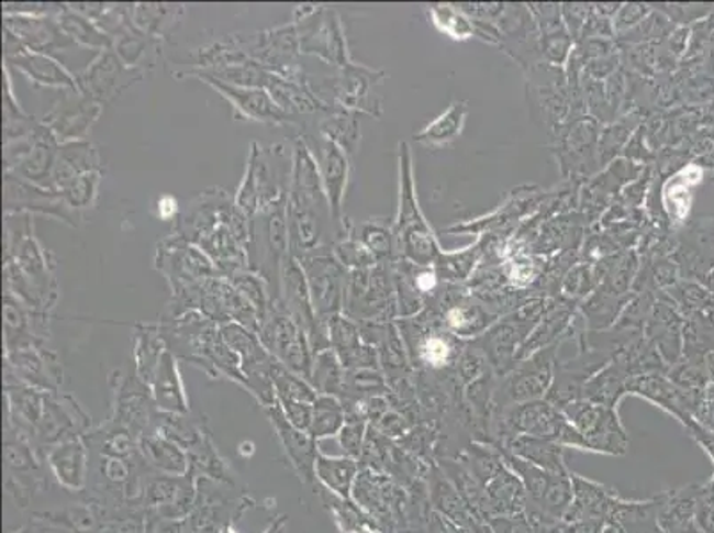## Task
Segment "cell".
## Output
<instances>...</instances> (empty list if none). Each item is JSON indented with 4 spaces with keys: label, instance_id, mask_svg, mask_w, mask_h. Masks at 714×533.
<instances>
[{
    "label": "cell",
    "instance_id": "obj_11",
    "mask_svg": "<svg viewBox=\"0 0 714 533\" xmlns=\"http://www.w3.org/2000/svg\"><path fill=\"white\" fill-rule=\"evenodd\" d=\"M384 75L365 66L350 65L334 77L316 80L308 75V86L319 100L342 111L370 112L377 114V103L371 100L370 89L381 82Z\"/></svg>",
    "mask_w": 714,
    "mask_h": 533
},
{
    "label": "cell",
    "instance_id": "obj_30",
    "mask_svg": "<svg viewBox=\"0 0 714 533\" xmlns=\"http://www.w3.org/2000/svg\"><path fill=\"white\" fill-rule=\"evenodd\" d=\"M488 498L489 521L498 515H515L526 512V489L521 478L509 468V464L498 471L494 477L483 486Z\"/></svg>",
    "mask_w": 714,
    "mask_h": 533
},
{
    "label": "cell",
    "instance_id": "obj_41",
    "mask_svg": "<svg viewBox=\"0 0 714 533\" xmlns=\"http://www.w3.org/2000/svg\"><path fill=\"white\" fill-rule=\"evenodd\" d=\"M345 420H347V411L342 400L333 395H319L313 402V418L308 434L315 441L338 436Z\"/></svg>",
    "mask_w": 714,
    "mask_h": 533
},
{
    "label": "cell",
    "instance_id": "obj_49",
    "mask_svg": "<svg viewBox=\"0 0 714 533\" xmlns=\"http://www.w3.org/2000/svg\"><path fill=\"white\" fill-rule=\"evenodd\" d=\"M102 180V171L83 173L71 181L60 195L65 196L66 203L77 212L89 209L97 200L98 186Z\"/></svg>",
    "mask_w": 714,
    "mask_h": 533
},
{
    "label": "cell",
    "instance_id": "obj_12",
    "mask_svg": "<svg viewBox=\"0 0 714 533\" xmlns=\"http://www.w3.org/2000/svg\"><path fill=\"white\" fill-rule=\"evenodd\" d=\"M298 260L306 274L316 317L327 324L333 317L344 311L347 269L334 258L331 247L301 256Z\"/></svg>",
    "mask_w": 714,
    "mask_h": 533
},
{
    "label": "cell",
    "instance_id": "obj_51",
    "mask_svg": "<svg viewBox=\"0 0 714 533\" xmlns=\"http://www.w3.org/2000/svg\"><path fill=\"white\" fill-rule=\"evenodd\" d=\"M486 317L469 308H454L446 313V325L457 336H475L489 324Z\"/></svg>",
    "mask_w": 714,
    "mask_h": 533
},
{
    "label": "cell",
    "instance_id": "obj_19",
    "mask_svg": "<svg viewBox=\"0 0 714 533\" xmlns=\"http://www.w3.org/2000/svg\"><path fill=\"white\" fill-rule=\"evenodd\" d=\"M306 141V140H304ZM308 143V141H306ZM311 154L315 155L319 171H321L322 184H324L325 195L330 200L331 212L336 223H344V198L347 190L348 173H350V163L348 155L338 144L327 140L324 135H316L315 144L308 143Z\"/></svg>",
    "mask_w": 714,
    "mask_h": 533
},
{
    "label": "cell",
    "instance_id": "obj_27",
    "mask_svg": "<svg viewBox=\"0 0 714 533\" xmlns=\"http://www.w3.org/2000/svg\"><path fill=\"white\" fill-rule=\"evenodd\" d=\"M627 393L640 395L644 399L655 402L659 408H663L668 413L679 418L684 425L690 429L693 425V408L695 402L688 400V395L673 386L670 380L665 379L659 374H649V376L633 377L627 385Z\"/></svg>",
    "mask_w": 714,
    "mask_h": 533
},
{
    "label": "cell",
    "instance_id": "obj_8",
    "mask_svg": "<svg viewBox=\"0 0 714 533\" xmlns=\"http://www.w3.org/2000/svg\"><path fill=\"white\" fill-rule=\"evenodd\" d=\"M242 43L247 56L256 60L269 74L287 80H306L308 75L301 66V43L295 25H279L255 34H242Z\"/></svg>",
    "mask_w": 714,
    "mask_h": 533
},
{
    "label": "cell",
    "instance_id": "obj_17",
    "mask_svg": "<svg viewBox=\"0 0 714 533\" xmlns=\"http://www.w3.org/2000/svg\"><path fill=\"white\" fill-rule=\"evenodd\" d=\"M4 209L5 213H45L71 226H79L82 219V212L71 209L60 192L34 186L14 173L4 175Z\"/></svg>",
    "mask_w": 714,
    "mask_h": 533
},
{
    "label": "cell",
    "instance_id": "obj_48",
    "mask_svg": "<svg viewBox=\"0 0 714 533\" xmlns=\"http://www.w3.org/2000/svg\"><path fill=\"white\" fill-rule=\"evenodd\" d=\"M350 233L362 246L370 251L371 255L377 258H388L393 253L394 235L388 232V227L377 223H365L361 226H353L348 223Z\"/></svg>",
    "mask_w": 714,
    "mask_h": 533
},
{
    "label": "cell",
    "instance_id": "obj_53",
    "mask_svg": "<svg viewBox=\"0 0 714 533\" xmlns=\"http://www.w3.org/2000/svg\"><path fill=\"white\" fill-rule=\"evenodd\" d=\"M492 533H535L534 524L526 512L515 515H498L489 521Z\"/></svg>",
    "mask_w": 714,
    "mask_h": 533
},
{
    "label": "cell",
    "instance_id": "obj_55",
    "mask_svg": "<svg viewBox=\"0 0 714 533\" xmlns=\"http://www.w3.org/2000/svg\"><path fill=\"white\" fill-rule=\"evenodd\" d=\"M178 215H180V209H178L177 198H172L171 195H164L158 198L157 201V218L163 219V221H177Z\"/></svg>",
    "mask_w": 714,
    "mask_h": 533
},
{
    "label": "cell",
    "instance_id": "obj_6",
    "mask_svg": "<svg viewBox=\"0 0 714 533\" xmlns=\"http://www.w3.org/2000/svg\"><path fill=\"white\" fill-rule=\"evenodd\" d=\"M292 24L298 29L301 54L316 56L339 70L353 65L336 10L330 5H298L293 10Z\"/></svg>",
    "mask_w": 714,
    "mask_h": 533
},
{
    "label": "cell",
    "instance_id": "obj_33",
    "mask_svg": "<svg viewBox=\"0 0 714 533\" xmlns=\"http://www.w3.org/2000/svg\"><path fill=\"white\" fill-rule=\"evenodd\" d=\"M132 22L141 33L154 42H163L181 25L186 5L181 4H131Z\"/></svg>",
    "mask_w": 714,
    "mask_h": 533
},
{
    "label": "cell",
    "instance_id": "obj_3",
    "mask_svg": "<svg viewBox=\"0 0 714 533\" xmlns=\"http://www.w3.org/2000/svg\"><path fill=\"white\" fill-rule=\"evenodd\" d=\"M292 173V152L287 154L283 144L264 148L260 143H250L246 173L235 195V207L247 219L267 209L270 204L288 198Z\"/></svg>",
    "mask_w": 714,
    "mask_h": 533
},
{
    "label": "cell",
    "instance_id": "obj_10",
    "mask_svg": "<svg viewBox=\"0 0 714 533\" xmlns=\"http://www.w3.org/2000/svg\"><path fill=\"white\" fill-rule=\"evenodd\" d=\"M569 422L580 432L589 452L624 455L629 451V437L622 425L617 409L599 406L589 400H576L561 408Z\"/></svg>",
    "mask_w": 714,
    "mask_h": 533
},
{
    "label": "cell",
    "instance_id": "obj_46",
    "mask_svg": "<svg viewBox=\"0 0 714 533\" xmlns=\"http://www.w3.org/2000/svg\"><path fill=\"white\" fill-rule=\"evenodd\" d=\"M272 385H275L276 399L313 403L319 397V391L311 386L310 380L288 370L279 362H276L275 370H272Z\"/></svg>",
    "mask_w": 714,
    "mask_h": 533
},
{
    "label": "cell",
    "instance_id": "obj_25",
    "mask_svg": "<svg viewBox=\"0 0 714 533\" xmlns=\"http://www.w3.org/2000/svg\"><path fill=\"white\" fill-rule=\"evenodd\" d=\"M571 477L574 495L564 520L569 523H598L606 526L607 518L621 497L613 489L587 480L581 475L571 474Z\"/></svg>",
    "mask_w": 714,
    "mask_h": 533
},
{
    "label": "cell",
    "instance_id": "obj_23",
    "mask_svg": "<svg viewBox=\"0 0 714 533\" xmlns=\"http://www.w3.org/2000/svg\"><path fill=\"white\" fill-rule=\"evenodd\" d=\"M327 327L331 348L345 370H376L379 363L377 348L362 342L361 331L356 322L339 313L327 322Z\"/></svg>",
    "mask_w": 714,
    "mask_h": 533
},
{
    "label": "cell",
    "instance_id": "obj_39",
    "mask_svg": "<svg viewBox=\"0 0 714 533\" xmlns=\"http://www.w3.org/2000/svg\"><path fill=\"white\" fill-rule=\"evenodd\" d=\"M57 24L74 40L75 45L94 48V51H112V40L94 22L83 14L71 10L70 4H60L59 13L54 16Z\"/></svg>",
    "mask_w": 714,
    "mask_h": 533
},
{
    "label": "cell",
    "instance_id": "obj_2",
    "mask_svg": "<svg viewBox=\"0 0 714 533\" xmlns=\"http://www.w3.org/2000/svg\"><path fill=\"white\" fill-rule=\"evenodd\" d=\"M514 436L540 437L561 446L589 452V446L569 422V418L546 399L514 403L492 418L489 445L500 446L503 441Z\"/></svg>",
    "mask_w": 714,
    "mask_h": 533
},
{
    "label": "cell",
    "instance_id": "obj_15",
    "mask_svg": "<svg viewBox=\"0 0 714 533\" xmlns=\"http://www.w3.org/2000/svg\"><path fill=\"white\" fill-rule=\"evenodd\" d=\"M281 302L288 315L298 322L308 340H310L313 354L322 353L331 348L330 327L316 317L313 301H311L310 287H308L306 274L302 270L298 258L288 255L283 267V279H281Z\"/></svg>",
    "mask_w": 714,
    "mask_h": 533
},
{
    "label": "cell",
    "instance_id": "obj_9",
    "mask_svg": "<svg viewBox=\"0 0 714 533\" xmlns=\"http://www.w3.org/2000/svg\"><path fill=\"white\" fill-rule=\"evenodd\" d=\"M224 342L241 359L242 374L246 377L247 390L269 408L276 403L272 370L278 359L264 347L258 334L237 322L219 325Z\"/></svg>",
    "mask_w": 714,
    "mask_h": 533
},
{
    "label": "cell",
    "instance_id": "obj_52",
    "mask_svg": "<svg viewBox=\"0 0 714 533\" xmlns=\"http://www.w3.org/2000/svg\"><path fill=\"white\" fill-rule=\"evenodd\" d=\"M279 408L283 411L288 422L292 423L299 431H310L311 418H313V403L298 402V400L276 399Z\"/></svg>",
    "mask_w": 714,
    "mask_h": 533
},
{
    "label": "cell",
    "instance_id": "obj_26",
    "mask_svg": "<svg viewBox=\"0 0 714 533\" xmlns=\"http://www.w3.org/2000/svg\"><path fill=\"white\" fill-rule=\"evenodd\" d=\"M5 68H14L25 75L31 82L43 88H59L65 91L77 89V80L74 75L47 54L20 48L11 56H4Z\"/></svg>",
    "mask_w": 714,
    "mask_h": 533
},
{
    "label": "cell",
    "instance_id": "obj_5",
    "mask_svg": "<svg viewBox=\"0 0 714 533\" xmlns=\"http://www.w3.org/2000/svg\"><path fill=\"white\" fill-rule=\"evenodd\" d=\"M393 235L400 253L420 267H427L440 255L434 233L417 204L411 154L405 143L400 144L399 218Z\"/></svg>",
    "mask_w": 714,
    "mask_h": 533
},
{
    "label": "cell",
    "instance_id": "obj_43",
    "mask_svg": "<svg viewBox=\"0 0 714 533\" xmlns=\"http://www.w3.org/2000/svg\"><path fill=\"white\" fill-rule=\"evenodd\" d=\"M143 454L149 464L155 468L163 469L167 474L183 475L189 468V459L186 452L181 451L180 445L175 441L167 440L166 436H148L143 441Z\"/></svg>",
    "mask_w": 714,
    "mask_h": 533
},
{
    "label": "cell",
    "instance_id": "obj_47",
    "mask_svg": "<svg viewBox=\"0 0 714 533\" xmlns=\"http://www.w3.org/2000/svg\"><path fill=\"white\" fill-rule=\"evenodd\" d=\"M431 16L440 33H445L446 36L454 37V40H469L477 33L473 22L466 14L454 10L451 5H434Z\"/></svg>",
    "mask_w": 714,
    "mask_h": 533
},
{
    "label": "cell",
    "instance_id": "obj_37",
    "mask_svg": "<svg viewBox=\"0 0 714 533\" xmlns=\"http://www.w3.org/2000/svg\"><path fill=\"white\" fill-rule=\"evenodd\" d=\"M86 446L80 440L66 441L48 455L52 471L60 486L77 491L86 482Z\"/></svg>",
    "mask_w": 714,
    "mask_h": 533
},
{
    "label": "cell",
    "instance_id": "obj_31",
    "mask_svg": "<svg viewBox=\"0 0 714 533\" xmlns=\"http://www.w3.org/2000/svg\"><path fill=\"white\" fill-rule=\"evenodd\" d=\"M498 448L511 452V454L517 455L520 459L528 460L537 468L546 469L549 474H571L567 469L566 459H564L566 446L553 443V441L534 436H514L503 441Z\"/></svg>",
    "mask_w": 714,
    "mask_h": 533
},
{
    "label": "cell",
    "instance_id": "obj_7",
    "mask_svg": "<svg viewBox=\"0 0 714 533\" xmlns=\"http://www.w3.org/2000/svg\"><path fill=\"white\" fill-rule=\"evenodd\" d=\"M256 334L264 347L283 367L310 380L315 354H313L306 333L299 327L292 317L288 315L283 304L270 307L269 313L261 320L260 330Z\"/></svg>",
    "mask_w": 714,
    "mask_h": 533
},
{
    "label": "cell",
    "instance_id": "obj_22",
    "mask_svg": "<svg viewBox=\"0 0 714 533\" xmlns=\"http://www.w3.org/2000/svg\"><path fill=\"white\" fill-rule=\"evenodd\" d=\"M201 80L212 86L217 93L223 95L227 102L232 103L237 114H241L244 120L258 121V123L278 126L298 123L293 118L288 116L287 112L281 111V107L267 93V89L238 88V86L219 82L215 79Z\"/></svg>",
    "mask_w": 714,
    "mask_h": 533
},
{
    "label": "cell",
    "instance_id": "obj_29",
    "mask_svg": "<svg viewBox=\"0 0 714 533\" xmlns=\"http://www.w3.org/2000/svg\"><path fill=\"white\" fill-rule=\"evenodd\" d=\"M265 89L281 107V111L287 112L288 116L295 121L299 120V116H306V114H330L334 111L311 91L308 86V77L306 80L298 82V80L281 79L278 75L269 74Z\"/></svg>",
    "mask_w": 714,
    "mask_h": 533
},
{
    "label": "cell",
    "instance_id": "obj_21",
    "mask_svg": "<svg viewBox=\"0 0 714 533\" xmlns=\"http://www.w3.org/2000/svg\"><path fill=\"white\" fill-rule=\"evenodd\" d=\"M4 31L13 34L27 51L37 54H54V52L74 48L75 43L60 29L54 16H33V14H8L4 16Z\"/></svg>",
    "mask_w": 714,
    "mask_h": 533
},
{
    "label": "cell",
    "instance_id": "obj_28",
    "mask_svg": "<svg viewBox=\"0 0 714 533\" xmlns=\"http://www.w3.org/2000/svg\"><path fill=\"white\" fill-rule=\"evenodd\" d=\"M91 171H102V160L93 144L86 140L60 143L51 190L63 192L79 175Z\"/></svg>",
    "mask_w": 714,
    "mask_h": 533
},
{
    "label": "cell",
    "instance_id": "obj_57",
    "mask_svg": "<svg viewBox=\"0 0 714 533\" xmlns=\"http://www.w3.org/2000/svg\"><path fill=\"white\" fill-rule=\"evenodd\" d=\"M475 533H492L491 526L489 524H486V526H482V529L477 530Z\"/></svg>",
    "mask_w": 714,
    "mask_h": 533
},
{
    "label": "cell",
    "instance_id": "obj_20",
    "mask_svg": "<svg viewBox=\"0 0 714 533\" xmlns=\"http://www.w3.org/2000/svg\"><path fill=\"white\" fill-rule=\"evenodd\" d=\"M265 411H267V417L272 423L276 436L283 446L285 454L290 459L295 474L299 475L302 482L308 484V486H315V464L319 455H321L319 446H316L319 441L313 440L308 432L299 431L292 423L288 422L278 402L265 408Z\"/></svg>",
    "mask_w": 714,
    "mask_h": 533
},
{
    "label": "cell",
    "instance_id": "obj_32",
    "mask_svg": "<svg viewBox=\"0 0 714 533\" xmlns=\"http://www.w3.org/2000/svg\"><path fill=\"white\" fill-rule=\"evenodd\" d=\"M152 395H154L157 408L164 413L181 414L187 413V409H189L183 382L178 374L177 357L169 348L158 363L154 382H152Z\"/></svg>",
    "mask_w": 714,
    "mask_h": 533
},
{
    "label": "cell",
    "instance_id": "obj_13",
    "mask_svg": "<svg viewBox=\"0 0 714 533\" xmlns=\"http://www.w3.org/2000/svg\"><path fill=\"white\" fill-rule=\"evenodd\" d=\"M553 354H555V348H543L534 356L526 357L524 362H521V367H514V370L501 382V388H494L492 418L514 403L546 399L553 385V377H555Z\"/></svg>",
    "mask_w": 714,
    "mask_h": 533
},
{
    "label": "cell",
    "instance_id": "obj_4",
    "mask_svg": "<svg viewBox=\"0 0 714 533\" xmlns=\"http://www.w3.org/2000/svg\"><path fill=\"white\" fill-rule=\"evenodd\" d=\"M287 201H278L260 210L249 219V241H247V269L258 274L269 285L275 304L281 302V279L283 267L290 255L288 241Z\"/></svg>",
    "mask_w": 714,
    "mask_h": 533
},
{
    "label": "cell",
    "instance_id": "obj_42",
    "mask_svg": "<svg viewBox=\"0 0 714 533\" xmlns=\"http://www.w3.org/2000/svg\"><path fill=\"white\" fill-rule=\"evenodd\" d=\"M356 114L357 112L334 109L325 120L319 123V134L338 144L348 157L356 152L357 143H359V125H357Z\"/></svg>",
    "mask_w": 714,
    "mask_h": 533
},
{
    "label": "cell",
    "instance_id": "obj_50",
    "mask_svg": "<svg viewBox=\"0 0 714 533\" xmlns=\"http://www.w3.org/2000/svg\"><path fill=\"white\" fill-rule=\"evenodd\" d=\"M368 426H370V423L362 414L347 413L345 425L342 426L338 434L339 446H342L344 455L359 460L365 440H367Z\"/></svg>",
    "mask_w": 714,
    "mask_h": 533
},
{
    "label": "cell",
    "instance_id": "obj_24",
    "mask_svg": "<svg viewBox=\"0 0 714 533\" xmlns=\"http://www.w3.org/2000/svg\"><path fill=\"white\" fill-rule=\"evenodd\" d=\"M428 498L432 509L445 515L455 526L465 533H475L486 526V521L480 520L473 510L469 509L465 498L460 497L454 484L445 477L437 464H432L427 471Z\"/></svg>",
    "mask_w": 714,
    "mask_h": 533
},
{
    "label": "cell",
    "instance_id": "obj_1",
    "mask_svg": "<svg viewBox=\"0 0 714 533\" xmlns=\"http://www.w3.org/2000/svg\"><path fill=\"white\" fill-rule=\"evenodd\" d=\"M287 218L293 258L333 247L342 227L334 221L319 164L302 135L293 137Z\"/></svg>",
    "mask_w": 714,
    "mask_h": 533
},
{
    "label": "cell",
    "instance_id": "obj_38",
    "mask_svg": "<svg viewBox=\"0 0 714 533\" xmlns=\"http://www.w3.org/2000/svg\"><path fill=\"white\" fill-rule=\"evenodd\" d=\"M468 114V103L454 102L445 112H440L436 120L431 121L422 132H417L414 140L425 146H431V148H443L446 144L454 143L462 134Z\"/></svg>",
    "mask_w": 714,
    "mask_h": 533
},
{
    "label": "cell",
    "instance_id": "obj_34",
    "mask_svg": "<svg viewBox=\"0 0 714 533\" xmlns=\"http://www.w3.org/2000/svg\"><path fill=\"white\" fill-rule=\"evenodd\" d=\"M359 471H361L359 460L347 455L330 457L321 454L315 464L316 482L321 484L324 491L344 500H353L354 486Z\"/></svg>",
    "mask_w": 714,
    "mask_h": 533
},
{
    "label": "cell",
    "instance_id": "obj_18",
    "mask_svg": "<svg viewBox=\"0 0 714 533\" xmlns=\"http://www.w3.org/2000/svg\"><path fill=\"white\" fill-rule=\"evenodd\" d=\"M102 111V103L94 102L74 89L60 95L59 100L43 116L42 123L54 132L59 143L83 141Z\"/></svg>",
    "mask_w": 714,
    "mask_h": 533
},
{
    "label": "cell",
    "instance_id": "obj_16",
    "mask_svg": "<svg viewBox=\"0 0 714 533\" xmlns=\"http://www.w3.org/2000/svg\"><path fill=\"white\" fill-rule=\"evenodd\" d=\"M143 75L141 68L123 65L116 52L103 51L75 80L79 93L105 106L120 97L126 88H131L132 84L140 82Z\"/></svg>",
    "mask_w": 714,
    "mask_h": 533
},
{
    "label": "cell",
    "instance_id": "obj_44",
    "mask_svg": "<svg viewBox=\"0 0 714 533\" xmlns=\"http://www.w3.org/2000/svg\"><path fill=\"white\" fill-rule=\"evenodd\" d=\"M693 503L690 491L670 492L667 506L659 515V526L665 533H699L693 526Z\"/></svg>",
    "mask_w": 714,
    "mask_h": 533
},
{
    "label": "cell",
    "instance_id": "obj_45",
    "mask_svg": "<svg viewBox=\"0 0 714 533\" xmlns=\"http://www.w3.org/2000/svg\"><path fill=\"white\" fill-rule=\"evenodd\" d=\"M230 281L242 293V297L249 302L261 322L264 317L269 313L270 307L275 304L272 296H270L269 285L265 284V279L260 278L258 274L250 273L249 269L238 270V273L233 274V276H230Z\"/></svg>",
    "mask_w": 714,
    "mask_h": 533
},
{
    "label": "cell",
    "instance_id": "obj_54",
    "mask_svg": "<svg viewBox=\"0 0 714 533\" xmlns=\"http://www.w3.org/2000/svg\"><path fill=\"white\" fill-rule=\"evenodd\" d=\"M534 524L535 533H578L574 524L567 523L564 520H538V518H529Z\"/></svg>",
    "mask_w": 714,
    "mask_h": 533
},
{
    "label": "cell",
    "instance_id": "obj_14",
    "mask_svg": "<svg viewBox=\"0 0 714 533\" xmlns=\"http://www.w3.org/2000/svg\"><path fill=\"white\" fill-rule=\"evenodd\" d=\"M155 269L166 276L172 292H178L189 285L200 284L204 279L223 276L200 247L178 237L177 233L158 242Z\"/></svg>",
    "mask_w": 714,
    "mask_h": 533
},
{
    "label": "cell",
    "instance_id": "obj_36",
    "mask_svg": "<svg viewBox=\"0 0 714 533\" xmlns=\"http://www.w3.org/2000/svg\"><path fill=\"white\" fill-rule=\"evenodd\" d=\"M167 351L166 340L158 324L135 325V376L152 386L158 363Z\"/></svg>",
    "mask_w": 714,
    "mask_h": 533
},
{
    "label": "cell",
    "instance_id": "obj_56",
    "mask_svg": "<svg viewBox=\"0 0 714 533\" xmlns=\"http://www.w3.org/2000/svg\"><path fill=\"white\" fill-rule=\"evenodd\" d=\"M264 533H287V518L281 515L278 520L272 521V524Z\"/></svg>",
    "mask_w": 714,
    "mask_h": 533
},
{
    "label": "cell",
    "instance_id": "obj_40",
    "mask_svg": "<svg viewBox=\"0 0 714 533\" xmlns=\"http://www.w3.org/2000/svg\"><path fill=\"white\" fill-rule=\"evenodd\" d=\"M345 379H347V370L339 362L338 356L334 354L333 348L315 354L310 382L319 391V395H333L336 399H342Z\"/></svg>",
    "mask_w": 714,
    "mask_h": 533
},
{
    "label": "cell",
    "instance_id": "obj_35",
    "mask_svg": "<svg viewBox=\"0 0 714 533\" xmlns=\"http://www.w3.org/2000/svg\"><path fill=\"white\" fill-rule=\"evenodd\" d=\"M411 362L417 368L428 371L445 370L454 363H459V351L448 336L440 333H427L422 338L405 340Z\"/></svg>",
    "mask_w": 714,
    "mask_h": 533
}]
</instances>
